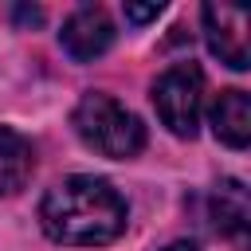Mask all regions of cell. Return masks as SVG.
Wrapping results in <instances>:
<instances>
[{
  "mask_svg": "<svg viewBox=\"0 0 251 251\" xmlns=\"http://www.w3.org/2000/svg\"><path fill=\"white\" fill-rule=\"evenodd\" d=\"M59 43H63V51H67L75 63H90V59H98V55L114 43V24H110L106 8L86 4V8L71 12L67 24H63V31H59Z\"/></svg>",
  "mask_w": 251,
  "mask_h": 251,
  "instance_id": "5b68a950",
  "label": "cell"
},
{
  "mask_svg": "<svg viewBox=\"0 0 251 251\" xmlns=\"http://www.w3.org/2000/svg\"><path fill=\"white\" fill-rule=\"evenodd\" d=\"M161 16V4H126V20H133V24H145V20H157Z\"/></svg>",
  "mask_w": 251,
  "mask_h": 251,
  "instance_id": "9c48e42d",
  "label": "cell"
},
{
  "mask_svg": "<svg viewBox=\"0 0 251 251\" xmlns=\"http://www.w3.org/2000/svg\"><path fill=\"white\" fill-rule=\"evenodd\" d=\"M204 35L220 63L231 71L247 67V12L235 4H204Z\"/></svg>",
  "mask_w": 251,
  "mask_h": 251,
  "instance_id": "277c9868",
  "label": "cell"
},
{
  "mask_svg": "<svg viewBox=\"0 0 251 251\" xmlns=\"http://www.w3.org/2000/svg\"><path fill=\"white\" fill-rule=\"evenodd\" d=\"M200 102H204V75L196 63H176L153 82V106L169 126V133L176 137H196Z\"/></svg>",
  "mask_w": 251,
  "mask_h": 251,
  "instance_id": "3957f363",
  "label": "cell"
},
{
  "mask_svg": "<svg viewBox=\"0 0 251 251\" xmlns=\"http://www.w3.org/2000/svg\"><path fill=\"white\" fill-rule=\"evenodd\" d=\"M129 208L118 188L102 176H67L39 204V224L55 243L102 247L126 231Z\"/></svg>",
  "mask_w": 251,
  "mask_h": 251,
  "instance_id": "6da1fadb",
  "label": "cell"
},
{
  "mask_svg": "<svg viewBox=\"0 0 251 251\" xmlns=\"http://www.w3.org/2000/svg\"><path fill=\"white\" fill-rule=\"evenodd\" d=\"M16 16H20L24 24H39V20H43V12H39V8H16Z\"/></svg>",
  "mask_w": 251,
  "mask_h": 251,
  "instance_id": "30bf717a",
  "label": "cell"
},
{
  "mask_svg": "<svg viewBox=\"0 0 251 251\" xmlns=\"http://www.w3.org/2000/svg\"><path fill=\"white\" fill-rule=\"evenodd\" d=\"M208 220L224 239H231L235 247H247V227H251L247 188L239 180H220L208 196Z\"/></svg>",
  "mask_w": 251,
  "mask_h": 251,
  "instance_id": "8992f818",
  "label": "cell"
},
{
  "mask_svg": "<svg viewBox=\"0 0 251 251\" xmlns=\"http://www.w3.org/2000/svg\"><path fill=\"white\" fill-rule=\"evenodd\" d=\"M71 126L94 153L114 157V161L137 157L145 149V126L137 122V114H129L118 98H110L102 90H90V94L78 98Z\"/></svg>",
  "mask_w": 251,
  "mask_h": 251,
  "instance_id": "7a4b0ae2",
  "label": "cell"
},
{
  "mask_svg": "<svg viewBox=\"0 0 251 251\" xmlns=\"http://www.w3.org/2000/svg\"><path fill=\"white\" fill-rule=\"evenodd\" d=\"M31 169H35V149H31V141H27L24 133L0 126V196L20 192V188L27 184V176H31Z\"/></svg>",
  "mask_w": 251,
  "mask_h": 251,
  "instance_id": "ba28073f",
  "label": "cell"
},
{
  "mask_svg": "<svg viewBox=\"0 0 251 251\" xmlns=\"http://www.w3.org/2000/svg\"><path fill=\"white\" fill-rule=\"evenodd\" d=\"M165 251H200V247H196V243H169Z\"/></svg>",
  "mask_w": 251,
  "mask_h": 251,
  "instance_id": "8fae6325",
  "label": "cell"
},
{
  "mask_svg": "<svg viewBox=\"0 0 251 251\" xmlns=\"http://www.w3.org/2000/svg\"><path fill=\"white\" fill-rule=\"evenodd\" d=\"M212 129L224 145L243 149L251 141V102L243 90H224L212 106Z\"/></svg>",
  "mask_w": 251,
  "mask_h": 251,
  "instance_id": "52a82bcc",
  "label": "cell"
}]
</instances>
